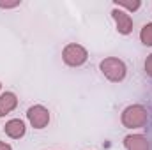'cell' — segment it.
I'll return each mask as SVG.
<instances>
[{
  "mask_svg": "<svg viewBox=\"0 0 152 150\" xmlns=\"http://www.w3.org/2000/svg\"><path fill=\"white\" fill-rule=\"evenodd\" d=\"M147 110L140 104H134V106H129L126 108L122 113V124L129 129H136V127H143L147 124Z\"/></svg>",
  "mask_w": 152,
  "mask_h": 150,
  "instance_id": "cell-1",
  "label": "cell"
},
{
  "mask_svg": "<svg viewBox=\"0 0 152 150\" xmlns=\"http://www.w3.org/2000/svg\"><path fill=\"white\" fill-rule=\"evenodd\" d=\"M99 67H101V73L113 83H118V81H122L126 78V64L122 60L115 58V57L104 58Z\"/></svg>",
  "mask_w": 152,
  "mask_h": 150,
  "instance_id": "cell-2",
  "label": "cell"
},
{
  "mask_svg": "<svg viewBox=\"0 0 152 150\" xmlns=\"http://www.w3.org/2000/svg\"><path fill=\"white\" fill-rule=\"evenodd\" d=\"M62 58H64V62H66L67 66H71V67H80V66H83V64L87 62L88 53H87V50H85L83 46L73 42V44H67V46L64 48Z\"/></svg>",
  "mask_w": 152,
  "mask_h": 150,
  "instance_id": "cell-3",
  "label": "cell"
},
{
  "mask_svg": "<svg viewBox=\"0 0 152 150\" xmlns=\"http://www.w3.org/2000/svg\"><path fill=\"white\" fill-rule=\"evenodd\" d=\"M27 117H28V122L32 124V127H36V129L46 127L48 122H50V111H48L44 106H39V104L28 108Z\"/></svg>",
  "mask_w": 152,
  "mask_h": 150,
  "instance_id": "cell-4",
  "label": "cell"
},
{
  "mask_svg": "<svg viewBox=\"0 0 152 150\" xmlns=\"http://www.w3.org/2000/svg\"><path fill=\"white\" fill-rule=\"evenodd\" d=\"M112 16H113L115 23H117V30H118V34L127 36V34L133 32V20H131V16H129L126 11L115 7L113 11H112Z\"/></svg>",
  "mask_w": 152,
  "mask_h": 150,
  "instance_id": "cell-5",
  "label": "cell"
},
{
  "mask_svg": "<svg viewBox=\"0 0 152 150\" xmlns=\"http://www.w3.org/2000/svg\"><path fill=\"white\" fill-rule=\"evenodd\" d=\"M4 131H5L7 136H11V138H14V140H20L21 136H25V131H27V129H25V122H23V120L12 118V120H9V122L5 124Z\"/></svg>",
  "mask_w": 152,
  "mask_h": 150,
  "instance_id": "cell-6",
  "label": "cell"
},
{
  "mask_svg": "<svg viewBox=\"0 0 152 150\" xmlns=\"http://www.w3.org/2000/svg\"><path fill=\"white\" fill-rule=\"evenodd\" d=\"M124 143H126V149L127 150H149V141H147V138L142 136V134L126 136Z\"/></svg>",
  "mask_w": 152,
  "mask_h": 150,
  "instance_id": "cell-7",
  "label": "cell"
},
{
  "mask_svg": "<svg viewBox=\"0 0 152 150\" xmlns=\"http://www.w3.org/2000/svg\"><path fill=\"white\" fill-rule=\"evenodd\" d=\"M18 104V99L12 92H5L0 95V117H5L7 113H11Z\"/></svg>",
  "mask_w": 152,
  "mask_h": 150,
  "instance_id": "cell-8",
  "label": "cell"
},
{
  "mask_svg": "<svg viewBox=\"0 0 152 150\" xmlns=\"http://www.w3.org/2000/svg\"><path fill=\"white\" fill-rule=\"evenodd\" d=\"M140 39L145 46H152V23L143 25V28L140 32Z\"/></svg>",
  "mask_w": 152,
  "mask_h": 150,
  "instance_id": "cell-9",
  "label": "cell"
},
{
  "mask_svg": "<svg viewBox=\"0 0 152 150\" xmlns=\"http://www.w3.org/2000/svg\"><path fill=\"white\" fill-rule=\"evenodd\" d=\"M115 5L120 9V7H124V9H127V11H138L140 9V5H142V2L140 0H133V2H126V0H117L115 2Z\"/></svg>",
  "mask_w": 152,
  "mask_h": 150,
  "instance_id": "cell-10",
  "label": "cell"
},
{
  "mask_svg": "<svg viewBox=\"0 0 152 150\" xmlns=\"http://www.w3.org/2000/svg\"><path fill=\"white\" fill-rule=\"evenodd\" d=\"M20 5V0H14V2H0V7L2 9H11V7H18Z\"/></svg>",
  "mask_w": 152,
  "mask_h": 150,
  "instance_id": "cell-11",
  "label": "cell"
},
{
  "mask_svg": "<svg viewBox=\"0 0 152 150\" xmlns=\"http://www.w3.org/2000/svg\"><path fill=\"white\" fill-rule=\"evenodd\" d=\"M145 71H147V74L152 78V55H149L147 60H145Z\"/></svg>",
  "mask_w": 152,
  "mask_h": 150,
  "instance_id": "cell-12",
  "label": "cell"
},
{
  "mask_svg": "<svg viewBox=\"0 0 152 150\" xmlns=\"http://www.w3.org/2000/svg\"><path fill=\"white\" fill-rule=\"evenodd\" d=\"M0 150H12V149H11V145H7V143L0 141Z\"/></svg>",
  "mask_w": 152,
  "mask_h": 150,
  "instance_id": "cell-13",
  "label": "cell"
},
{
  "mask_svg": "<svg viewBox=\"0 0 152 150\" xmlns=\"http://www.w3.org/2000/svg\"><path fill=\"white\" fill-rule=\"evenodd\" d=\"M0 87H2V85H0Z\"/></svg>",
  "mask_w": 152,
  "mask_h": 150,
  "instance_id": "cell-14",
  "label": "cell"
}]
</instances>
